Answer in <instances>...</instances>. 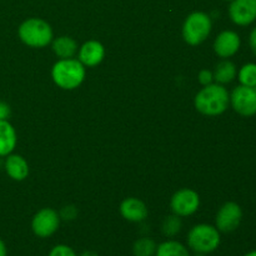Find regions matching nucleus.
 Instances as JSON below:
<instances>
[{"label":"nucleus","mask_w":256,"mask_h":256,"mask_svg":"<svg viewBox=\"0 0 256 256\" xmlns=\"http://www.w3.org/2000/svg\"><path fill=\"white\" fill-rule=\"evenodd\" d=\"M212 75H214V79L216 80L218 84H229V82H232L236 78L238 69L234 62L228 59H224L215 66Z\"/></svg>","instance_id":"obj_17"},{"label":"nucleus","mask_w":256,"mask_h":256,"mask_svg":"<svg viewBox=\"0 0 256 256\" xmlns=\"http://www.w3.org/2000/svg\"><path fill=\"white\" fill-rule=\"evenodd\" d=\"M249 45L252 52H254V55L256 56V26L252 30V32L249 35Z\"/></svg>","instance_id":"obj_26"},{"label":"nucleus","mask_w":256,"mask_h":256,"mask_svg":"<svg viewBox=\"0 0 256 256\" xmlns=\"http://www.w3.org/2000/svg\"><path fill=\"white\" fill-rule=\"evenodd\" d=\"M244 256H256V250H252V252H248V254H245Z\"/></svg>","instance_id":"obj_29"},{"label":"nucleus","mask_w":256,"mask_h":256,"mask_svg":"<svg viewBox=\"0 0 256 256\" xmlns=\"http://www.w3.org/2000/svg\"><path fill=\"white\" fill-rule=\"evenodd\" d=\"M224 2H232V0H224Z\"/></svg>","instance_id":"obj_31"},{"label":"nucleus","mask_w":256,"mask_h":256,"mask_svg":"<svg viewBox=\"0 0 256 256\" xmlns=\"http://www.w3.org/2000/svg\"><path fill=\"white\" fill-rule=\"evenodd\" d=\"M230 104V94L222 84H210L202 88L195 96L198 112L209 116H216L226 112Z\"/></svg>","instance_id":"obj_1"},{"label":"nucleus","mask_w":256,"mask_h":256,"mask_svg":"<svg viewBox=\"0 0 256 256\" xmlns=\"http://www.w3.org/2000/svg\"><path fill=\"white\" fill-rule=\"evenodd\" d=\"M78 215L76 208L72 206V205H68V206H64L59 212L60 219L62 220H74Z\"/></svg>","instance_id":"obj_23"},{"label":"nucleus","mask_w":256,"mask_h":256,"mask_svg":"<svg viewBox=\"0 0 256 256\" xmlns=\"http://www.w3.org/2000/svg\"><path fill=\"white\" fill-rule=\"evenodd\" d=\"M220 232L209 224L195 225L188 234V245L195 254H210L220 245Z\"/></svg>","instance_id":"obj_3"},{"label":"nucleus","mask_w":256,"mask_h":256,"mask_svg":"<svg viewBox=\"0 0 256 256\" xmlns=\"http://www.w3.org/2000/svg\"><path fill=\"white\" fill-rule=\"evenodd\" d=\"M20 40L32 48H44L52 42V26L45 20L32 18L25 20L18 29Z\"/></svg>","instance_id":"obj_4"},{"label":"nucleus","mask_w":256,"mask_h":256,"mask_svg":"<svg viewBox=\"0 0 256 256\" xmlns=\"http://www.w3.org/2000/svg\"><path fill=\"white\" fill-rule=\"evenodd\" d=\"M162 229L165 236H175L180 232V229H182V220H180V216H178L175 214L172 215V216H168L164 220V222H162Z\"/></svg>","instance_id":"obj_21"},{"label":"nucleus","mask_w":256,"mask_h":256,"mask_svg":"<svg viewBox=\"0 0 256 256\" xmlns=\"http://www.w3.org/2000/svg\"><path fill=\"white\" fill-rule=\"evenodd\" d=\"M230 104L232 109L242 116L250 118L256 114V92L254 88L239 86L234 88L230 94Z\"/></svg>","instance_id":"obj_6"},{"label":"nucleus","mask_w":256,"mask_h":256,"mask_svg":"<svg viewBox=\"0 0 256 256\" xmlns=\"http://www.w3.org/2000/svg\"><path fill=\"white\" fill-rule=\"evenodd\" d=\"M200 199L196 192L192 189H182L175 192L172 198V212L178 216H189L199 209Z\"/></svg>","instance_id":"obj_9"},{"label":"nucleus","mask_w":256,"mask_h":256,"mask_svg":"<svg viewBox=\"0 0 256 256\" xmlns=\"http://www.w3.org/2000/svg\"><path fill=\"white\" fill-rule=\"evenodd\" d=\"M80 256H99L95 252H84Z\"/></svg>","instance_id":"obj_28"},{"label":"nucleus","mask_w":256,"mask_h":256,"mask_svg":"<svg viewBox=\"0 0 256 256\" xmlns=\"http://www.w3.org/2000/svg\"><path fill=\"white\" fill-rule=\"evenodd\" d=\"M155 256H190L186 246L176 240H168L156 248Z\"/></svg>","instance_id":"obj_18"},{"label":"nucleus","mask_w":256,"mask_h":256,"mask_svg":"<svg viewBox=\"0 0 256 256\" xmlns=\"http://www.w3.org/2000/svg\"><path fill=\"white\" fill-rule=\"evenodd\" d=\"M122 218L132 222H144L148 218V208L142 200L136 198H128L120 205Z\"/></svg>","instance_id":"obj_13"},{"label":"nucleus","mask_w":256,"mask_h":256,"mask_svg":"<svg viewBox=\"0 0 256 256\" xmlns=\"http://www.w3.org/2000/svg\"><path fill=\"white\" fill-rule=\"evenodd\" d=\"M52 76L59 88L72 90L84 82L85 68L76 59H60L52 66Z\"/></svg>","instance_id":"obj_2"},{"label":"nucleus","mask_w":256,"mask_h":256,"mask_svg":"<svg viewBox=\"0 0 256 256\" xmlns=\"http://www.w3.org/2000/svg\"><path fill=\"white\" fill-rule=\"evenodd\" d=\"M240 45H242V40H240L239 34L232 30H225L220 32L215 39L214 50L218 56L228 59V58L234 56L239 52Z\"/></svg>","instance_id":"obj_11"},{"label":"nucleus","mask_w":256,"mask_h":256,"mask_svg":"<svg viewBox=\"0 0 256 256\" xmlns=\"http://www.w3.org/2000/svg\"><path fill=\"white\" fill-rule=\"evenodd\" d=\"M10 106L4 102H0V120H8V118L10 116Z\"/></svg>","instance_id":"obj_25"},{"label":"nucleus","mask_w":256,"mask_h":256,"mask_svg":"<svg viewBox=\"0 0 256 256\" xmlns=\"http://www.w3.org/2000/svg\"><path fill=\"white\" fill-rule=\"evenodd\" d=\"M198 79H199L200 84L204 85V86H206V85L212 84V80H214V75H212V72H210V70L204 69V70H202V72H199V76H198Z\"/></svg>","instance_id":"obj_24"},{"label":"nucleus","mask_w":256,"mask_h":256,"mask_svg":"<svg viewBox=\"0 0 256 256\" xmlns=\"http://www.w3.org/2000/svg\"><path fill=\"white\" fill-rule=\"evenodd\" d=\"M242 220V210L236 202H225L218 212L215 218L216 229L220 232H232L239 228Z\"/></svg>","instance_id":"obj_8"},{"label":"nucleus","mask_w":256,"mask_h":256,"mask_svg":"<svg viewBox=\"0 0 256 256\" xmlns=\"http://www.w3.org/2000/svg\"><path fill=\"white\" fill-rule=\"evenodd\" d=\"M156 244L150 238H140L132 245L134 256H154L156 252Z\"/></svg>","instance_id":"obj_20"},{"label":"nucleus","mask_w":256,"mask_h":256,"mask_svg":"<svg viewBox=\"0 0 256 256\" xmlns=\"http://www.w3.org/2000/svg\"><path fill=\"white\" fill-rule=\"evenodd\" d=\"M4 168L9 178L16 182H22L29 175V166L26 160L16 154H9L4 162Z\"/></svg>","instance_id":"obj_14"},{"label":"nucleus","mask_w":256,"mask_h":256,"mask_svg":"<svg viewBox=\"0 0 256 256\" xmlns=\"http://www.w3.org/2000/svg\"><path fill=\"white\" fill-rule=\"evenodd\" d=\"M48 256H78L76 252L68 245H56L50 250Z\"/></svg>","instance_id":"obj_22"},{"label":"nucleus","mask_w":256,"mask_h":256,"mask_svg":"<svg viewBox=\"0 0 256 256\" xmlns=\"http://www.w3.org/2000/svg\"><path fill=\"white\" fill-rule=\"evenodd\" d=\"M254 89H255V92H256V86H255V88H254Z\"/></svg>","instance_id":"obj_32"},{"label":"nucleus","mask_w":256,"mask_h":256,"mask_svg":"<svg viewBox=\"0 0 256 256\" xmlns=\"http://www.w3.org/2000/svg\"><path fill=\"white\" fill-rule=\"evenodd\" d=\"M52 50L60 59H72L78 52V44L72 38L60 36L52 42Z\"/></svg>","instance_id":"obj_16"},{"label":"nucleus","mask_w":256,"mask_h":256,"mask_svg":"<svg viewBox=\"0 0 256 256\" xmlns=\"http://www.w3.org/2000/svg\"><path fill=\"white\" fill-rule=\"evenodd\" d=\"M229 16L234 24L248 26L256 20V0H232Z\"/></svg>","instance_id":"obj_10"},{"label":"nucleus","mask_w":256,"mask_h":256,"mask_svg":"<svg viewBox=\"0 0 256 256\" xmlns=\"http://www.w3.org/2000/svg\"><path fill=\"white\" fill-rule=\"evenodd\" d=\"M238 79H239L240 85L249 88L256 86V64L255 62H248L242 65L238 72Z\"/></svg>","instance_id":"obj_19"},{"label":"nucleus","mask_w":256,"mask_h":256,"mask_svg":"<svg viewBox=\"0 0 256 256\" xmlns=\"http://www.w3.org/2000/svg\"><path fill=\"white\" fill-rule=\"evenodd\" d=\"M195 256H205L204 254H195Z\"/></svg>","instance_id":"obj_30"},{"label":"nucleus","mask_w":256,"mask_h":256,"mask_svg":"<svg viewBox=\"0 0 256 256\" xmlns=\"http://www.w3.org/2000/svg\"><path fill=\"white\" fill-rule=\"evenodd\" d=\"M212 18L202 12H192L182 25V38L190 45H199L212 32Z\"/></svg>","instance_id":"obj_5"},{"label":"nucleus","mask_w":256,"mask_h":256,"mask_svg":"<svg viewBox=\"0 0 256 256\" xmlns=\"http://www.w3.org/2000/svg\"><path fill=\"white\" fill-rule=\"evenodd\" d=\"M105 56V49L96 40L86 42L79 50V62L84 66H96Z\"/></svg>","instance_id":"obj_12"},{"label":"nucleus","mask_w":256,"mask_h":256,"mask_svg":"<svg viewBox=\"0 0 256 256\" xmlns=\"http://www.w3.org/2000/svg\"><path fill=\"white\" fill-rule=\"evenodd\" d=\"M0 256H8V249L5 242L0 239Z\"/></svg>","instance_id":"obj_27"},{"label":"nucleus","mask_w":256,"mask_h":256,"mask_svg":"<svg viewBox=\"0 0 256 256\" xmlns=\"http://www.w3.org/2000/svg\"><path fill=\"white\" fill-rule=\"evenodd\" d=\"M60 225L59 212L54 209L45 208L34 215L32 222V229L39 238H49L56 232Z\"/></svg>","instance_id":"obj_7"},{"label":"nucleus","mask_w":256,"mask_h":256,"mask_svg":"<svg viewBox=\"0 0 256 256\" xmlns=\"http://www.w3.org/2000/svg\"><path fill=\"white\" fill-rule=\"evenodd\" d=\"M16 145V132L8 120H0V158L12 154Z\"/></svg>","instance_id":"obj_15"}]
</instances>
